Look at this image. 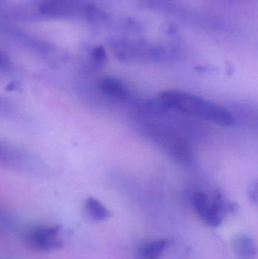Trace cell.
<instances>
[{
  "label": "cell",
  "instance_id": "cell-4",
  "mask_svg": "<svg viewBox=\"0 0 258 259\" xmlns=\"http://www.w3.org/2000/svg\"><path fill=\"white\" fill-rule=\"evenodd\" d=\"M59 225H40L29 230L24 236L25 244L33 250L48 252L60 249L62 242L59 239Z\"/></svg>",
  "mask_w": 258,
  "mask_h": 259
},
{
  "label": "cell",
  "instance_id": "cell-13",
  "mask_svg": "<svg viewBox=\"0 0 258 259\" xmlns=\"http://www.w3.org/2000/svg\"><path fill=\"white\" fill-rule=\"evenodd\" d=\"M248 195L250 200L254 202V204L257 203V181H251L248 187Z\"/></svg>",
  "mask_w": 258,
  "mask_h": 259
},
{
  "label": "cell",
  "instance_id": "cell-11",
  "mask_svg": "<svg viewBox=\"0 0 258 259\" xmlns=\"http://www.w3.org/2000/svg\"><path fill=\"white\" fill-rule=\"evenodd\" d=\"M148 9L159 12L173 11L176 6L174 0H141Z\"/></svg>",
  "mask_w": 258,
  "mask_h": 259
},
{
  "label": "cell",
  "instance_id": "cell-15",
  "mask_svg": "<svg viewBox=\"0 0 258 259\" xmlns=\"http://www.w3.org/2000/svg\"><path fill=\"white\" fill-rule=\"evenodd\" d=\"M8 58L4 53L0 52V69L4 68L8 65Z\"/></svg>",
  "mask_w": 258,
  "mask_h": 259
},
{
  "label": "cell",
  "instance_id": "cell-7",
  "mask_svg": "<svg viewBox=\"0 0 258 259\" xmlns=\"http://www.w3.org/2000/svg\"><path fill=\"white\" fill-rule=\"evenodd\" d=\"M101 92L108 98L124 101L130 97V90L127 85L115 77H105L99 83Z\"/></svg>",
  "mask_w": 258,
  "mask_h": 259
},
{
  "label": "cell",
  "instance_id": "cell-9",
  "mask_svg": "<svg viewBox=\"0 0 258 259\" xmlns=\"http://www.w3.org/2000/svg\"><path fill=\"white\" fill-rule=\"evenodd\" d=\"M168 240L160 239L158 240L145 242L138 248L137 255L139 259H159L168 246Z\"/></svg>",
  "mask_w": 258,
  "mask_h": 259
},
{
  "label": "cell",
  "instance_id": "cell-5",
  "mask_svg": "<svg viewBox=\"0 0 258 259\" xmlns=\"http://www.w3.org/2000/svg\"><path fill=\"white\" fill-rule=\"evenodd\" d=\"M0 164L18 170H33L39 166V161L24 149L0 143Z\"/></svg>",
  "mask_w": 258,
  "mask_h": 259
},
{
  "label": "cell",
  "instance_id": "cell-14",
  "mask_svg": "<svg viewBox=\"0 0 258 259\" xmlns=\"http://www.w3.org/2000/svg\"><path fill=\"white\" fill-rule=\"evenodd\" d=\"M12 111H13V106L12 103L8 101L6 99L0 97V112L9 115V113H12Z\"/></svg>",
  "mask_w": 258,
  "mask_h": 259
},
{
  "label": "cell",
  "instance_id": "cell-8",
  "mask_svg": "<svg viewBox=\"0 0 258 259\" xmlns=\"http://www.w3.org/2000/svg\"><path fill=\"white\" fill-rule=\"evenodd\" d=\"M231 243L233 251L239 259H252L257 255L255 243L248 236H235Z\"/></svg>",
  "mask_w": 258,
  "mask_h": 259
},
{
  "label": "cell",
  "instance_id": "cell-3",
  "mask_svg": "<svg viewBox=\"0 0 258 259\" xmlns=\"http://www.w3.org/2000/svg\"><path fill=\"white\" fill-rule=\"evenodd\" d=\"M110 44L116 56L121 60H130L136 58L157 59L165 57L167 54L165 47L145 42L112 39Z\"/></svg>",
  "mask_w": 258,
  "mask_h": 259
},
{
  "label": "cell",
  "instance_id": "cell-1",
  "mask_svg": "<svg viewBox=\"0 0 258 259\" xmlns=\"http://www.w3.org/2000/svg\"><path fill=\"white\" fill-rule=\"evenodd\" d=\"M148 109L156 112L176 111L186 116L198 118L218 125L233 124V117L222 106L194 94L180 91H167L149 100Z\"/></svg>",
  "mask_w": 258,
  "mask_h": 259
},
{
  "label": "cell",
  "instance_id": "cell-2",
  "mask_svg": "<svg viewBox=\"0 0 258 259\" xmlns=\"http://www.w3.org/2000/svg\"><path fill=\"white\" fill-rule=\"evenodd\" d=\"M192 203L201 220L212 228L220 226L225 213L232 211V202H224L219 194L211 201L206 193L197 192L192 197Z\"/></svg>",
  "mask_w": 258,
  "mask_h": 259
},
{
  "label": "cell",
  "instance_id": "cell-10",
  "mask_svg": "<svg viewBox=\"0 0 258 259\" xmlns=\"http://www.w3.org/2000/svg\"><path fill=\"white\" fill-rule=\"evenodd\" d=\"M84 209L88 217L95 222H104L112 216V212L95 198L89 197L86 199Z\"/></svg>",
  "mask_w": 258,
  "mask_h": 259
},
{
  "label": "cell",
  "instance_id": "cell-6",
  "mask_svg": "<svg viewBox=\"0 0 258 259\" xmlns=\"http://www.w3.org/2000/svg\"><path fill=\"white\" fill-rule=\"evenodd\" d=\"M77 10V5L71 0H43L39 6L41 13L49 18H71Z\"/></svg>",
  "mask_w": 258,
  "mask_h": 259
},
{
  "label": "cell",
  "instance_id": "cell-12",
  "mask_svg": "<svg viewBox=\"0 0 258 259\" xmlns=\"http://www.w3.org/2000/svg\"><path fill=\"white\" fill-rule=\"evenodd\" d=\"M91 58L95 68H102L107 61V55L104 47L99 46L94 48L91 53Z\"/></svg>",
  "mask_w": 258,
  "mask_h": 259
}]
</instances>
